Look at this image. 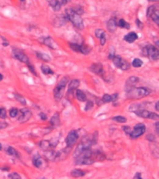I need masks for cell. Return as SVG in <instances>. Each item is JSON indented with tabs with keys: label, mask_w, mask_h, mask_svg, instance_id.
<instances>
[{
	"label": "cell",
	"mask_w": 159,
	"mask_h": 179,
	"mask_svg": "<svg viewBox=\"0 0 159 179\" xmlns=\"http://www.w3.org/2000/svg\"><path fill=\"white\" fill-rule=\"evenodd\" d=\"M65 16L67 17L68 21H69L76 28H78V29H80V30H81V29H83V27H84L83 19L82 18V16H81V15H80L79 13H77V12L72 9V7L66 9Z\"/></svg>",
	"instance_id": "6da1fadb"
},
{
	"label": "cell",
	"mask_w": 159,
	"mask_h": 179,
	"mask_svg": "<svg viewBox=\"0 0 159 179\" xmlns=\"http://www.w3.org/2000/svg\"><path fill=\"white\" fill-rule=\"evenodd\" d=\"M95 141H97V139H95V137L94 135H88V136L84 137L82 140V142L76 146V149L74 151V158L79 156L83 151H85L87 149H90L92 146L95 144Z\"/></svg>",
	"instance_id": "7a4b0ae2"
},
{
	"label": "cell",
	"mask_w": 159,
	"mask_h": 179,
	"mask_svg": "<svg viewBox=\"0 0 159 179\" xmlns=\"http://www.w3.org/2000/svg\"><path fill=\"white\" fill-rule=\"evenodd\" d=\"M68 83V77H64L63 78H61L58 81L57 85L55 86V88L54 90V96L55 101H57V102L61 101L62 97L64 95V91H65V89H66Z\"/></svg>",
	"instance_id": "3957f363"
},
{
	"label": "cell",
	"mask_w": 159,
	"mask_h": 179,
	"mask_svg": "<svg viewBox=\"0 0 159 179\" xmlns=\"http://www.w3.org/2000/svg\"><path fill=\"white\" fill-rule=\"evenodd\" d=\"M151 93V90L145 87H139V88H133L129 91L126 92V95L128 98H142V97L148 96Z\"/></svg>",
	"instance_id": "277c9868"
},
{
	"label": "cell",
	"mask_w": 159,
	"mask_h": 179,
	"mask_svg": "<svg viewBox=\"0 0 159 179\" xmlns=\"http://www.w3.org/2000/svg\"><path fill=\"white\" fill-rule=\"evenodd\" d=\"M142 55L149 57L153 61L159 60V51L158 48L152 45H147L142 48Z\"/></svg>",
	"instance_id": "5b68a950"
},
{
	"label": "cell",
	"mask_w": 159,
	"mask_h": 179,
	"mask_svg": "<svg viewBox=\"0 0 159 179\" xmlns=\"http://www.w3.org/2000/svg\"><path fill=\"white\" fill-rule=\"evenodd\" d=\"M111 61H113V63L114 66H115L117 68L121 69V70L126 71V70H128L129 67H130L129 63L127 62V61H125L124 59H123L122 57H120V56L115 55L114 58H113V60H111Z\"/></svg>",
	"instance_id": "8992f818"
},
{
	"label": "cell",
	"mask_w": 159,
	"mask_h": 179,
	"mask_svg": "<svg viewBox=\"0 0 159 179\" xmlns=\"http://www.w3.org/2000/svg\"><path fill=\"white\" fill-rule=\"evenodd\" d=\"M69 48L75 52H79L84 55H87L91 52V48H89L87 45H80L77 43H69Z\"/></svg>",
	"instance_id": "52a82bcc"
},
{
	"label": "cell",
	"mask_w": 159,
	"mask_h": 179,
	"mask_svg": "<svg viewBox=\"0 0 159 179\" xmlns=\"http://www.w3.org/2000/svg\"><path fill=\"white\" fill-rule=\"evenodd\" d=\"M138 117L143 118V119H149V120H158L159 119V115L154 112H151L149 110L146 109H141V110H138L136 112H134Z\"/></svg>",
	"instance_id": "ba28073f"
},
{
	"label": "cell",
	"mask_w": 159,
	"mask_h": 179,
	"mask_svg": "<svg viewBox=\"0 0 159 179\" xmlns=\"http://www.w3.org/2000/svg\"><path fill=\"white\" fill-rule=\"evenodd\" d=\"M12 54H13V57L16 60L20 61L21 63H26V64L29 63V58H28V56L23 51H21L20 48H12Z\"/></svg>",
	"instance_id": "9c48e42d"
},
{
	"label": "cell",
	"mask_w": 159,
	"mask_h": 179,
	"mask_svg": "<svg viewBox=\"0 0 159 179\" xmlns=\"http://www.w3.org/2000/svg\"><path fill=\"white\" fill-rule=\"evenodd\" d=\"M145 131H146L145 125L143 123H139L131 130V133L129 134V136L133 139H136V138L141 136L143 134L145 133Z\"/></svg>",
	"instance_id": "30bf717a"
},
{
	"label": "cell",
	"mask_w": 159,
	"mask_h": 179,
	"mask_svg": "<svg viewBox=\"0 0 159 179\" xmlns=\"http://www.w3.org/2000/svg\"><path fill=\"white\" fill-rule=\"evenodd\" d=\"M79 139V134L77 131H75V130H72V131H70L66 138V144H67V146L68 148H72V146L76 144V142L78 141Z\"/></svg>",
	"instance_id": "8fae6325"
},
{
	"label": "cell",
	"mask_w": 159,
	"mask_h": 179,
	"mask_svg": "<svg viewBox=\"0 0 159 179\" xmlns=\"http://www.w3.org/2000/svg\"><path fill=\"white\" fill-rule=\"evenodd\" d=\"M139 78L138 77H135V76H132V77L127 78L126 82H125V85H124V91H125V92L129 91L130 90H132L133 88H135V86L139 83Z\"/></svg>",
	"instance_id": "7c38bea8"
},
{
	"label": "cell",
	"mask_w": 159,
	"mask_h": 179,
	"mask_svg": "<svg viewBox=\"0 0 159 179\" xmlns=\"http://www.w3.org/2000/svg\"><path fill=\"white\" fill-rule=\"evenodd\" d=\"M19 114H20V116L18 118V120L21 123L26 122L32 117V112L28 108H23V109L19 110Z\"/></svg>",
	"instance_id": "4fadbf2b"
},
{
	"label": "cell",
	"mask_w": 159,
	"mask_h": 179,
	"mask_svg": "<svg viewBox=\"0 0 159 179\" xmlns=\"http://www.w3.org/2000/svg\"><path fill=\"white\" fill-rule=\"evenodd\" d=\"M89 70L92 73L98 75V76H100V77H103V75L105 74L104 69H103V66L100 63H94L91 64L89 67Z\"/></svg>",
	"instance_id": "5bb4252c"
},
{
	"label": "cell",
	"mask_w": 159,
	"mask_h": 179,
	"mask_svg": "<svg viewBox=\"0 0 159 179\" xmlns=\"http://www.w3.org/2000/svg\"><path fill=\"white\" fill-rule=\"evenodd\" d=\"M33 164L36 168L38 169H43L46 167V160L39 155H36L33 157Z\"/></svg>",
	"instance_id": "9a60e30c"
},
{
	"label": "cell",
	"mask_w": 159,
	"mask_h": 179,
	"mask_svg": "<svg viewBox=\"0 0 159 179\" xmlns=\"http://www.w3.org/2000/svg\"><path fill=\"white\" fill-rule=\"evenodd\" d=\"M40 41L47 47H49L50 48H52V50H56V48H58L56 42L51 38V37H43L41 38Z\"/></svg>",
	"instance_id": "2e32d148"
},
{
	"label": "cell",
	"mask_w": 159,
	"mask_h": 179,
	"mask_svg": "<svg viewBox=\"0 0 159 179\" xmlns=\"http://www.w3.org/2000/svg\"><path fill=\"white\" fill-rule=\"evenodd\" d=\"M80 86V80L79 79H72L68 83V96H70L72 92H74Z\"/></svg>",
	"instance_id": "e0dca14e"
},
{
	"label": "cell",
	"mask_w": 159,
	"mask_h": 179,
	"mask_svg": "<svg viewBox=\"0 0 159 179\" xmlns=\"http://www.w3.org/2000/svg\"><path fill=\"white\" fill-rule=\"evenodd\" d=\"M137 39H138V35H137V33H135V32H129L128 34H126L124 37V40L128 42V43H133Z\"/></svg>",
	"instance_id": "ac0fdd59"
},
{
	"label": "cell",
	"mask_w": 159,
	"mask_h": 179,
	"mask_svg": "<svg viewBox=\"0 0 159 179\" xmlns=\"http://www.w3.org/2000/svg\"><path fill=\"white\" fill-rule=\"evenodd\" d=\"M75 96H76V98L79 100V101H81V102H85L87 100V97H86V94L82 90H79L77 89L75 91Z\"/></svg>",
	"instance_id": "d6986e66"
},
{
	"label": "cell",
	"mask_w": 159,
	"mask_h": 179,
	"mask_svg": "<svg viewBox=\"0 0 159 179\" xmlns=\"http://www.w3.org/2000/svg\"><path fill=\"white\" fill-rule=\"evenodd\" d=\"M117 28V22L115 19H110L107 23V29L110 32V33H113Z\"/></svg>",
	"instance_id": "ffe728a7"
},
{
	"label": "cell",
	"mask_w": 159,
	"mask_h": 179,
	"mask_svg": "<svg viewBox=\"0 0 159 179\" xmlns=\"http://www.w3.org/2000/svg\"><path fill=\"white\" fill-rule=\"evenodd\" d=\"M50 6L54 11H59L62 8V3L60 0H50Z\"/></svg>",
	"instance_id": "44dd1931"
},
{
	"label": "cell",
	"mask_w": 159,
	"mask_h": 179,
	"mask_svg": "<svg viewBox=\"0 0 159 179\" xmlns=\"http://www.w3.org/2000/svg\"><path fill=\"white\" fill-rule=\"evenodd\" d=\"M39 148L42 149V150H52L51 149L53 148L52 146V144L50 141H48V140H42L40 143H39Z\"/></svg>",
	"instance_id": "7402d4cb"
},
{
	"label": "cell",
	"mask_w": 159,
	"mask_h": 179,
	"mask_svg": "<svg viewBox=\"0 0 159 179\" xmlns=\"http://www.w3.org/2000/svg\"><path fill=\"white\" fill-rule=\"evenodd\" d=\"M70 174L72 177L79 178V177H83V175L86 174V171L81 170V169H74L70 172Z\"/></svg>",
	"instance_id": "603a6c76"
},
{
	"label": "cell",
	"mask_w": 159,
	"mask_h": 179,
	"mask_svg": "<svg viewBox=\"0 0 159 179\" xmlns=\"http://www.w3.org/2000/svg\"><path fill=\"white\" fill-rule=\"evenodd\" d=\"M50 123L54 127H57V126L60 125V116H59V113L54 114V116L50 120Z\"/></svg>",
	"instance_id": "cb8c5ba5"
},
{
	"label": "cell",
	"mask_w": 159,
	"mask_h": 179,
	"mask_svg": "<svg viewBox=\"0 0 159 179\" xmlns=\"http://www.w3.org/2000/svg\"><path fill=\"white\" fill-rule=\"evenodd\" d=\"M6 153L9 156H12V157H15V158H20V154L19 152L16 150L14 148H12V146H7L6 148Z\"/></svg>",
	"instance_id": "d4e9b609"
},
{
	"label": "cell",
	"mask_w": 159,
	"mask_h": 179,
	"mask_svg": "<svg viewBox=\"0 0 159 179\" xmlns=\"http://www.w3.org/2000/svg\"><path fill=\"white\" fill-rule=\"evenodd\" d=\"M36 55H37V57L39 58V59H40L41 61H43V62H50L51 61V57L48 55V54H46V53H44V52H36Z\"/></svg>",
	"instance_id": "484cf974"
},
{
	"label": "cell",
	"mask_w": 159,
	"mask_h": 179,
	"mask_svg": "<svg viewBox=\"0 0 159 179\" xmlns=\"http://www.w3.org/2000/svg\"><path fill=\"white\" fill-rule=\"evenodd\" d=\"M40 69H41V71L44 75H54V71L51 69V67L46 66V64H42Z\"/></svg>",
	"instance_id": "4316f807"
},
{
	"label": "cell",
	"mask_w": 159,
	"mask_h": 179,
	"mask_svg": "<svg viewBox=\"0 0 159 179\" xmlns=\"http://www.w3.org/2000/svg\"><path fill=\"white\" fill-rule=\"evenodd\" d=\"M117 26H119L121 28H125V29H129V27H130L129 23H127V22H125L124 19H120L117 22Z\"/></svg>",
	"instance_id": "83f0119b"
},
{
	"label": "cell",
	"mask_w": 159,
	"mask_h": 179,
	"mask_svg": "<svg viewBox=\"0 0 159 179\" xmlns=\"http://www.w3.org/2000/svg\"><path fill=\"white\" fill-rule=\"evenodd\" d=\"M15 99L17 100L19 103H21L23 106H25L26 105V100H25V98L23 96V95H21V94H18V93H16L15 94Z\"/></svg>",
	"instance_id": "f1b7e54d"
},
{
	"label": "cell",
	"mask_w": 159,
	"mask_h": 179,
	"mask_svg": "<svg viewBox=\"0 0 159 179\" xmlns=\"http://www.w3.org/2000/svg\"><path fill=\"white\" fill-rule=\"evenodd\" d=\"M9 115L10 116V118H16L18 115H19V109L18 108H11L9 111Z\"/></svg>",
	"instance_id": "f546056e"
},
{
	"label": "cell",
	"mask_w": 159,
	"mask_h": 179,
	"mask_svg": "<svg viewBox=\"0 0 159 179\" xmlns=\"http://www.w3.org/2000/svg\"><path fill=\"white\" fill-rule=\"evenodd\" d=\"M142 64H143L142 61H141L140 59H139V58H135V59L133 60V62H132V66H133V67H136V68L140 67V66H142Z\"/></svg>",
	"instance_id": "4dcf8cb0"
},
{
	"label": "cell",
	"mask_w": 159,
	"mask_h": 179,
	"mask_svg": "<svg viewBox=\"0 0 159 179\" xmlns=\"http://www.w3.org/2000/svg\"><path fill=\"white\" fill-rule=\"evenodd\" d=\"M113 120L116 121V122H119V123H125L127 120L123 116H115V117L113 118Z\"/></svg>",
	"instance_id": "1f68e13d"
},
{
	"label": "cell",
	"mask_w": 159,
	"mask_h": 179,
	"mask_svg": "<svg viewBox=\"0 0 159 179\" xmlns=\"http://www.w3.org/2000/svg\"><path fill=\"white\" fill-rule=\"evenodd\" d=\"M101 101H102V103H109V102H113V98H111V95L106 93L102 96Z\"/></svg>",
	"instance_id": "d6a6232c"
},
{
	"label": "cell",
	"mask_w": 159,
	"mask_h": 179,
	"mask_svg": "<svg viewBox=\"0 0 159 179\" xmlns=\"http://www.w3.org/2000/svg\"><path fill=\"white\" fill-rule=\"evenodd\" d=\"M94 35H95V37H97V38L99 39L102 36L106 35V33H105V31L102 30V29H97L94 31Z\"/></svg>",
	"instance_id": "836d02e7"
},
{
	"label": "cell",
	"mask_w": 159,
	"mask_h": 179,
	"mask_svg": "<svg viewBox=\"0 0 159 179\" xmlns=\"http://www.w3.org/2000/svg\"><path fill=\"white\" fill-rule=\"evenodd\" d=\"M7 118V110L5 107H0V119L5 120Z\"/></svg>",
	"instance_id": "e575fe53"
},
{
	"label": "cell",
	"mask_w": 159,
	"mask_h": 179,
	"mask_svg": "<svg viewBox=\"0 0 159 179\" xmlns=\"http://www.w3.org/2000/svg\"><path fill=\"white\" fill-rule=\"evenodd\" d=\"M157 9H156V7L155 6H151V7H149V9H148V10H147V17H151V16L154 13V11L156 10Z\"/></svg>",
	"instance_id": "d590c367"
},
{
	"label": "cell",
	"mask_w": 159,
	"mask_h": 179,
	"mask_svg": "<svg viewBox=\"0 0 159 179\" xmlns=\"http://www.w3.org/2000/svg\"><path fill=\"white\" fill-rule=\"evenodd\" d=\"M115 56V50H114V48L113 47H110L109 48V60H113Z\"/></svg>",
	"instance_id": "8d00e7d4"
},
{
	"label": "cell",
	"mask_w": 159,
	"mask_h": 179,
	"mask_svg": "<svg viewBox=\"0 0 159 179\" xmlns=\"http://www.w3.org/2000/svg\"><path fill=\"white\" fill-rule=\"evenodd\" d=\"M9 179H22L21 175L17 173H11L9 174Z\"/></svg>",
	"instance_id": "74e56055"
},
{
	"label": "cell",
	"mask_w": 159,
	"mask_h": 179,
	"mask_svg": "<svg viewBox=\"0 0 159 179\" xmlns=\"http://www.w3.org/2000/svg\"><path fill=\"white\" fill-rule=\"evenodd\" d=\"M93 106H94V102H92V101H87L84 109H85V111H89V110H91V109L93 108Z\"/></svg>",
	"instance_id": "f35d334b"
},
{
	"label": "cell",
	"mask_w": 159,
	"mask_h": 179,
	"mask_svg": "<svg viewBox=\"0 0 159 179\" xmlns=\"http://www.w3.org/2000/svg\"><path fill=\"white\" fill-rule=\"evenodd\" d=\"M131 128L129 127V126H123V131L126 134H128L129 135V134L131 133Z\"/></svg>",
	"instance_id": "ab89813d"
},
{
	"label": "cell",
	"mask_w": 159,
	"mask_h": 179,
	"mask_svg": "<svg viewBox=\"0 0 159 179\" xmlns=\"http://www.w3.org/2000/svg\"><path fill=\"white\" fill-rule=\"evenodd\" d=\"M27 66H28V68H29V70H30L32 73H33L35 76H37V73H36V70H35V68H34V66H33V64H30V63H28Z\"/></svg>",
	"instance_id": "60d3db41"
},
{
	"label": "cell",
	"mask_w": 159,
	"mask_h": 179,
	"mask_svg": "<svg viewBox=\"0 0 159 179\" xmlns=\"http://www.w3.org/2000/svg\"><path fill=\"white\" fill-rule=\"evenodd\" d=\"M99 41H100V45H101V46H104L105 43H106V35L102 36V37L99 38Z\"/></svg>",
	"instance_id": "b9f144b4"
},
{
	"label": "cell",
	"mask_w": 159,
	"mask_h": 179,
	"mask_svg": "<svg viewBox=\"0 0 159 179\" xmlns=\"http://www.w3.org/2000/svg\"><path fill=\"white\" fill-rule=\"evenodd\" d=\"M9 126V124L5 121H0V130L1 129H6Z\"/></svg>",
	"instance_id": "7bdbcfd3"
},
{
	"label": "cell",
	"mask_w": 159,
	"mask_h": 179,
	"mask_svg": "<svg viewBox=\"0 0 159 179\" xmlns=\"http://www.w3.org/2000/svg\"><path fill=\"white\" fill-rule=\"evenodd\" d=\"M147 139H148L150 142H154V141H155V137H154L153 134H148V135H147Z\"/></svg>",
	"instance_id": "ee69618b"
},
{
	"label": "cell",
	"mask_w": 159,
	"mask_h": 179,
	"mask_svg": "<svg viewBox=\"0 0 159 179\" xmlns=\"http://www.w3.org/2000/svg\"><path fill=\"white\" fill-rule=\"evenodd\" d=\"M1 38H2V40H3V46H4V47H7V46L9 45V41H8L4 37H1Z\"/></svg>",
	"instance_id": "f6af8a7d"
},
{
	"label": "cell",
	"mask_w": 159,
	"mask_h": 179,
	"mask_svg": "<svg viewBox=\"0 0 159 179\" xmlns=\"http://www.w3.org/2000/svg\"><path fill=\"white\" fill-rule=\"evenodd\" d=\"M154 127H155V132H156V134L159 135V121L155 123Z\"/></svg>",
	"instance_id": "bcb514c9"
},
{
	"label": "cell",
	"mask_w": 159,
	"mask_h": 179,
	"mask_svg": "<svg viewBox=\"0 0 159 179\" xmlns=\"http://www.w3.org/2000/svg\"><path fill=\"white\" fill-rule=\"evenodd\" d=\"M39 117L41 118V120H47V115H45V114H44V113H42V112L39 114Z\"/></svg>",
	"instance_id": "7dc6e473"
},
{
	"label": "cell",
	"mask_w": 159,
	"mask_h": 179,
	"mask_svg": "<svg viewBox=\"0 0 159 179\" xmlns=\"http://www.w3.org/2000/svg\"><path fill=\"white\" fill-rule=\"evenodd\" d=\"M133 179H142L141 178V173H137L135 175H134V178Z\"/></svg>",
	"instance_id": "c3c4849f"
},
{
	"label": "cell",
	"mask_w": 159,
	"mask_h": 179,
	"mask_svg": "<svg viewBox=\"0 0 159 179\" xmlns=\"http://www.w3.org/2000/svg\"><path fill=\"white\" fill-rule=\"evenodd\" d=\"M71 1V0H61V3H62V5H67L68 3H69Z\"/></svg>",
	"instance_id": "681fc988"
},
{
	"label": "cell",
	"mask_w": 159,
	"mask_h": 179,
	"mask_svg": "<svg viewBox=\"0 0 159 179\" xmlns=\"http://www.w3.org/2000/svg\"><path fill=\"white\" fill-rule=\"evenodd\" d=\"M154 15L156 16V17L158 18V20H159V9H156V10L154 11Z\"/></svg>",
	"instance_id": "f907efd6"
},
{
	"label": "cell",
	"mask_w": 159,
	"mask_h": 179,
	"mask_svg": "<svg viewBox=\"0 0 159 179\" xmlns=\"http://www.w3.org/2000/svg\"><path fill=\"white\" fill-rule=\"evenodd\" d=\"M155 109H156L157 111H159V101L155 104Z\"/></svg>",
	"instance_id": "816d5d0a"
},
{
	"label": "cell",
	"mask_w": 159,
	"mask_h": 179,
	"mask_svg": "<svg viewBox=\"0 0 159 179\" xmlns=\"http://www.w3.org/2000/svg\"><path fill=\"white\" fill-rule=\"evenodd\" d=\"M137 24H138V26H140V27H142L141 22H140V21H139V20H137Z\"/></svg>",
	"instance_id": "f5cc1de1"
},
{
	"label": "cell",
	"mask_w": 159,
	"mask_h": 179,
	"mask_svg": "<svg viewBox=\"0 0 159 179\" xmlns=\"http://www.w3.org/2000/svg\"><path fill=\"white\" fill-rule=\"evenodd\" d=\"M154 44H155V47H157V48H159V40H156Z\"/></svg>",
	"instance_id": "db71d44e"
},
{
	"label": "cell",
	"mask_w": 159,
	"mask_h": 179,
	"mask_svg": "<svg viewBox=\"0 0 159 179\" xmlns=\"http://www.w3.org/2000/svg\"><path fill=\"white\" fill-rule=\"evenodd\" d=\"M3 79V75L2 74H0V81H1Z\"/></svg>",
	"instance_id": "11a10c76"
},
{
	"label": "cell",
	"mask_w": 159,
	"mask_h": 179,
	"mask_svg": "<svg viewBox=\"0 0 159 179\" xmlns=\"http://www.w3.org/2000/svg\"><path fill=\"white\" fill-rule=\"evenodd\" d=\"M2 149H3V146L1 145V142H0V150H2Z\"/></svg>",
	"instance_id": "9f6ffc18"
},
{
	"label": "cell",
	"mask_w": 159,
	"mask_h": 179,
	"mask_svg": "<svg viewBox=\"0 0 159 179\" xmlns=\"http://www.w3.org/2000/svg\"><path fill=\"white\" fill-rule=\"evenodd\" d=\"M19 1H20L21 3H24V2H25V0H19Z\"/></svg>",
	"instance_id": "6f0895ef"
},
{
	"label": "cell",
	"mask_w": 159,
	"mask_h": 179,
	"mask_svg": "<svg viewBox=\"0 0 159 179\" xmlns=\"http://www.w3.org/2000/svg\"><path fill=\"white\" fill-rule=\"evenodd\" d=\"M149 1H153V2H155V1H159V0H149Z\"/></svg>",
	"instance_id": "680465c9"
}]
</instances>
